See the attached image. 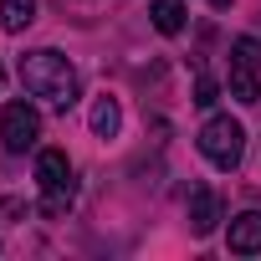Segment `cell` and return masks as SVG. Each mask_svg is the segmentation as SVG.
I'll use <instances>...</instances> for the list:
<instances>
[{
  "label": "cell",
  "mask_w": 261,
  "mask_h": 261,
  "mask_svg": "<svg viewBox=\"0 0 261 261\" xmlns=\"http://www.w3.org/2000/svg\"><path fill=\"white\" fill-rule=\"evenodd\" d=\"M21 87H26L31 97L51 102V108H72V102H77V72H72V62H67L62 51H51V46L21 57Z\"/></svg>",
  "instance_id": "cell-1"
},
{
  "label": "cell",
  "mask_w": 261,
  "mask_h": 261,
  "mask_svg": "<svg viewBox=\"0 0 261 261\" xmlns=\"http://www.w3.org/2000/svg\"><path fill=\"white\" fill-rule=\"evenodd\" d=\"M36 185H41V215H67L72 210V159L62 149L36 154Z\"/></svg>",
  "instance_id": "cell-2"
},
{
  "label": "cell",
  "mask_w": 261,
  "mask_h": 261,
  "mask_svg": "<svg viewBox=\"0 0 261 261\" xmlns=\"http://www.w3.org/2000/svg\"><path fill=\"white\" fill-rule=\"evenodd\" d=\"M200 154L215 164V169H236L241 154H246V134L236 118H205L200 128Z\"/></svg>",
  "instance_id": "cell-3"
},
{
  "label": "cell",
  "mask_w": 261,
  "mask_h": 261,
  "mask_svg": "<svg viewBox=\"0 0 261 261\" xmlns=\"http://www.w3.org/2000/svg\"><path fill=\"white\" fill-rule=\"evenodd\" d=\"M36 139H41V113L31 102H11L0 113V144H6V154H26V149H36Z\"/></svg>",
  "instance_id": "cell-4"
},
{
  "label": "cell",
  "mask_w": 261,
  "mask_h": 261,
  "mask_svg": "<svg viewBox=\"0 0 261 261\" xmlns=\"http://www.w3.org/2000/svg\"><path fill=\"white\" fill-rule=\"evenodd\" d=\"M220 220H225V205H220V195H215L210 185H200V190L190 195V230H195V236H210Z\"/></svg>",
  "instance_id": "cell-5"
},
{
  "label": "cell",
  "mask_w": 261,
  "mask_h": 261,
  "mask_svg": "<svg viewBox=\"0 0 261 261\" xmlns=\"http://www.w3.org/2000/svg\"><path fill=\"white\" fill-rule=\"evenodd\" d=\"M230 251L236 256H256L261 251V210H241L236 220H230Z\"/></svg>",
  "instance_id": "cell-6"
},
{
  "label": "cell",
  "mask_w": 261,
  "mask_h": 261,
  "mask_svg": "<svg viewBox=\"0 0 261 261\" xmlns=\"http://www.w3.org/2000/svg\"><path fill=\"white\" fill-rule=\"evenodd\" d=\"M31 21H36V0H0V26L11 36H21Z\"/></svg>",
  "instance_id": "cell-7"
},
{
  "label": "cell",
  "mask_w": 261,
  "mask_h": 261,
  "mask_svg": "<svg viewBox=\"0 0 261 261\" xmlns=\"http://www.w3.org/2000/svg\"><path fill=\"white\" fill-rule=\"evenodd\" d=\"M154 31H164V36H179L185 31V0H154Z\"/></svg>",
  "instance_id": "cell-8"
},
{
  "label": "cell",
  "mask_w": 261,
  "mask_h": 261,
  "mask_svg": "<svg viewBox=\"0 0 261 261\" xmlns=\"http://www.w3.org/2000/svg\"><path fill=\"white\" fill-rule=\"evenodd\" d=\"M118 123H123L118 102H113V97H97V102H92V134H97V139H113Z\"/></svg>",
  "instance_id": "cell-9"
},
{
  "label": "cell",
  "mask_w": 261,
  "mask_h": 261,
  "mask_svg": "<svg viewBox=\"0 0 261 261\" xmlns=\"http://www.w3.org/2000/svg\"><path fill=\"white\" fill-rule=\"evenodd\" d=\"M215 97H220V87H215L210 77H195V102H200V108H215Z\"/></svg>",
  "instance_id": "cell-10"
},
{
  "label": "cell",
  "mask_w": 261,
  "mask_h": 261,
  "mask_svg": "<svg viewBox=\"0 0 261 261\" xmlns=\"http://www.w3.org/2000/svg\"><path fill=\"white\" fill-rule=\"evenodd\" d=\"M210 6H215V11H230V0H210Z\"/></svg>",
  "instance_id": "cell-11"
},
{
  "label": "cell",
  "mask_w": 261,
  "mask_h": 261,
  "mask_svg": "<svg viewBox=\"0 0 261 261\" xmlns=\"http://www.w3.org/2000/svg\"><path fill=\"white\" fill-rule=\"evenodd\" d=\"M0 87H6V67H0Z\"/></svg>",
  "instance_id": "cell-12"
}]
</instances>
